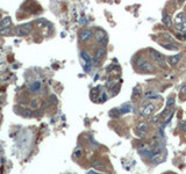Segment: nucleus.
I'll return each mask as SVG.
<instances>
[{"label": "nucleus", "mask_w": 186, "mask_h": 174, "mask_svg": "<svg viewBox=\"0 0 186 174\" xmlns=\"http://www.w3.org/2000/svg\"><path fill=\"white\" fill-rule=\"evenodd\" d=\"M174 24H176L177 30H179L180 33H186V15L184 13H179L176 16Z\"/></svg>", "instance_id": "1"}, {"label": "nucleus", "mask_w": 186, "mask_h": 174, "mask_svg": "<svg viewBox=\"0 0 186 174\" xmlns=\"http://www.w3.org/2000/svg\"><path fill=\"white\" fill-rule=\"evenodd\" d=\"M136 66L144 72H155V67L144 58H140V60H136Z\"/></svg>", "instance_id": "2"}, {"label": "nucleus", "mask_w": 186, "mask_h": 174, "mask_svg": "<svg viewBox=\"0 0 186 174\" xmlns=\"http://www.w3.org/2000/svg\"><path fill=\"white\" fill-rule=\"evenodd\" d=\"M149 54H150L151 58L153 59V62L158 63L159 65H162L163 67L165 66V59H164V56H163L161 52L156 51L155 49H149Z\"/></svg>", "instance_id": "3"}, {"label": "nucleus", "mask_w": 186, "mask_h": 174, "mask_svg": "<svg viewBox=\"0 0 186 174\" xmlns=\"http://www.w3.org/2000/svg\"><path fill=\"white\" fill-rule=\"evenodd\" d=\"M32 23H23V24H20L16 27V33H18L19 36H24V35H28V34L32 31Z\"/></svg>", "instance_id": "4"}, {"label": "nucleus", "mask_w": 186, "mask_h": 174, "mask_svg": "<svg viewBox=\"0 0 186 174\" xmlns=\"http://www.w3.org/2000/svg\"><path fill=\"white\" fill-rule=\"evenodd\" d=\"M105 55H106L105 48H99L96 51V54H94V57H93V64H94V65H99L100 62L102 60V58L105 57Z\"/></svg>", "instance_id": "5"}, {"label": "nucleus", "mask_w": 186, "mask_h": 174, "mask_svg": "<svg viewBox=\"0 0 186 174\" xmlns=\"http://www.w3.org/2000/svg\"><path fill=\"white\" fill-rule=\"evenodd\" d=\"M93 36V31L91 29H83L79 33V39H80L81 42H87V41H90Z\"/></svg>", "instance_id": "6"}, {"label": "nucleus", "mask_w": 186, "mask_h": 174, "mask_svg": "<svg viewBox=\"0 0 186 174\" xmlns=\"http://www.w3.org/2000/svg\"><path fill=\"white\" fill-rule=\"evenodd\" d=\"M162 21H163V23H164L168 28H171L172 27V20H171V18H170V15H169L166 12H163Z\"/></svg>", "instance_id": "7"}, {"label": "nucleus", "mask_w": 186, "mask_h": 174, "mask_svg": "<svg viewBox=\"0 0 186 174\" xmlns=\"http://www.w3.org/2000/svg\"><path fill=\"white\" fill-rule=\"evenodd\" d=\"M180 58H181V55H176V56H171V57H169L168 58V63L170 64L171 66H174V65H177L178 63H179V60Z\"/></svg>", "instance_id": "8"}, {"label": "nucleus", "mask_w": 186, "mask_h": 174, "mask_svg": "<svg viewBox=\"0 0 186 174\" xmlns=\"http://www.w3.org/2000/svg\"><path fill=\"white\" fill-rule=\"evenodd\" d=\"M136 129H137V131H138V135L144 136L145 135V131L148 130V124L147 123H138Z\"/></svg>", "instance_id": "9"}, {"label": "nucleus", "mask_w": 186, "mask_h": 174, "mask_svg": "<svg viewBox=\"0 0 186 174\" xmlns=\"http://www.w3.org/2000/svg\"><path fill=\"white\" fill-rule=\"evenodd\" d=\"M153 110H155V105L150 103V105L145 106V108L143 109L142 114H143V116H149V115H151V113H153Z\"/></svg>", "instance_id": "10"}, {"label": "nucleus", "mask_w": 186, "mask_h": 174, "mask_svg": "<svg viewBox=\"0 0 186 174\" xmlns=\"http://www.w3.org/2000/svg\"><path fill=\"white\" fill-rule=\"evenodd\" d=\"M11 23H12V20H11V18H9V16L4 18L3 20H1V22H0V29H1V28L9 27V26H11Z\"/></svg>", "instance_id": "11"}, {"label": "nucleus", "mask_w": 186, "mask_h": 174, "mask_svg": "<svg viewBox=\"0 0 186 174\" xmlns=\"http://www.w3.org/2000/svg\"><path fill=\"white\" fill-rule=\"evenodd\" d=\"M93 165V167L96 168V169H105V162L104 161H100V160H97V161H94L92 164Z\"/></svg>", "instance_id": "12"}, {"label": "nucleus", "mask_w": 186, "mask_h": 174, "mask_svg": "<svg viewBox=\"0 0 186 174\" xmlns=\"http://www.w3.org/2000/svg\"><path fill=\"white\" fill-rule=\"evenodd\" d=\"M30 91H33V92H37V91H40V88H41V82L40 81H35L34 84L30 85Z\"/></svg>", "instance_id": "13"}, {"label": "nucleus", "mask_w": 186, "mask_h": 174, "mask_svg": "<svg viewBox=\"0 0 186 174\" xmlns=\"http://www.w3.org/2000/svg\"><path fill=\"white\" fill-rule=\"evenodd\" d=\"M81 57L84 58V60L87 63V65H90V63H91V57L88 56V54L87 52H85V51H81Z\"/></svg>", "instance_id": "14"}, {"label": "nucleus", "mask_w": 186, "mask_h": 174, "mask_svg": "<svg viewBox=\"0 0 186 174\" xmlns=\"http://www.w3.org/2000/svg\"><path fill=\"white\" fill-rule=\"evenodd\" d=\"M162 47H164L165 49H169V50H178V47H177V45L172 44V43H170V44H165V43H162Z\"/></svg>", "instance_id": "15"}, {"label": "nucleus", "mask_w": 186, "mask_h": 174, "mask_svg": "<svg viewBox=\"0 0 186 174\" xmlns=\"http://www.w3.org/2000/svg\"><path fill=\"white\" fill-rule=\"evenodd\" d=\"M0 34H1V35H8V34H11V29H9V27L1 28V29H0Z\"/></svg>", "instance_id": "16"}, {"label": "nucleus", "mask_w": 186, "mask_h": 174, "mask_svg": "<svg viewBox=\"0 0 186 174\" xmlns=\"http://www.w3.org/2000/svg\"><path fill=\"white\" fill-rule=\"evenodd\" d=\"M180 94L181 95H186V84L183 85V87L180 88Z\"/></svg>", "instance_id": "17"}, {"label": "nucleus", "mask_w": 186, "mask_h": 174, "mask_svg": "<svg viewBox=\"0 0 186 174\" xmlns=\"http://www.w3.org/2000/svg\"><path fill=\"white\" fill-rule=\"evenodd\" d=\"M163 37L168 38V39H169V42H171V41H172V36H171V35H169V34H166V33L163 34Z\"/></svg>", "instance_id": "18"}, {"label": "nucleus", "mask_w": 186, "mask_h": 174, "mask_svg": "<svg viewBox=\"0 0 186 174\" xmlns=\"http://www.w3.org/2000/svg\"><path fill=\"white\" fill-rule=\"evenodd\" d=\"M173 103H174V99H173V98L169 99V101H168V107H172V106H173Z\"/></svg>", "instance_id": "19"}, {"label": "nucleus", "mask_w": 186, "mask_h": 174, "mask_svg": "<svg viewBox=\"0 0 186 174\" xmlns=\"http://www.w3.org/2000/svg\"><path fill=\"white\" fill-rule=\"evenodd\" d=\"M179 129L180 130H185L186 129V122H181V123H180Z\"/></svg>", "instance_id": "20"}, {"label": "nucleus", "mask_w": 186, "mask_h": 174, "mask_svg": "<svg viewBox=\"0 0 186 174\" xmlns=\"http://www.w3.org/2000/svg\"><path fill=\"white\" fill-rule=\"evenodd\" d=\"M32 107H33V108H36V107H37V100H33V101H32Z\"/></svg>", "instance_id": "21"}, {"label": "nucleus", "mask_w": 186, "mask_h": 174, "mask_svg": "<svg viewBox=\"0 0 186 174\" xmlns=\"http://www.w3.org/2000/svg\"><path fill=\"white\" fill-rule=\"evenodd\" d=\"M76 156H77V157H81V150H80V149L76 150Z\"/></svg>", "instance_id": "22"}, {"label": "nucleus", "mask_w": 186, "mask_h": 174, "mask_svg": "<svg viewBox=\"0 0 186 174\" xmlns=\"http://www.w3.org/2000/svg\"><path fill=\"white\" fill-rule=\"evenodd\" d=\"M51 101L54 102V103H56V102H57V99L55 98V95H51Z\"/></svg>", "instance_id": "23"}, {"label": "nucleus", "mask_w": 186, "mask_h": 174, "mask_svg": "<svg viewBox=\"0 0 186 174\" xmlns=\"http://www.w3.org/2000/svg\"><path fill=\"white\" fill-rule=\"evenodd\" d=\"M179 1H180V3H184V1H185V0H179Z\"/></svg>", "instance_id": "24"}, {"label": "nucleus", "mask_w": 186, "mask_h": 174, "mask_svg": "<svg viewBox=\"0 0 186 174\" xmlns=\"http://www.w3.org/2000/svg\"><path fill=\"white\" fill-rule=\"evenodd\" d=\"M165 174H174V173H172V172H171V173H165Z\"/></svg>", "instance_id": "25"}, {"label": "nucleus", "mask_w": 186, "mask_h": 174, "mask_svg": "<svg viewBox=\"0 0 186 174\" xmlns=\"http://www.w3.org/2000/svg\"><path fill=\"white\" fill-rule=\"evenodd\" d=\"M0 20H1V14H0Z\"/></svg>", "instance_id": "26"}]
</instances>
